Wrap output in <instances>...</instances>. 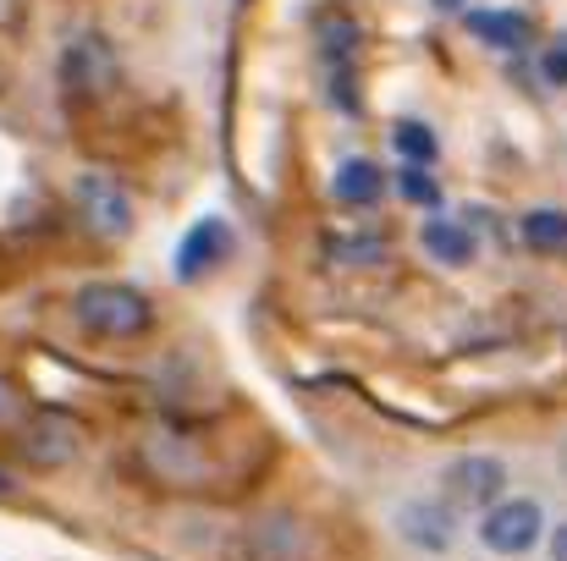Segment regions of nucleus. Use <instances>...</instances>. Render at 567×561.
I'll return each mask as SVG.
<instances>
[{
    "mask_svg": "<svg viewBox=\"0 0 567 561\" xmlns=\"http://www.w3.org/2000/svg\"><path fill=\"white\" fill-rule=\"evenodd\" d=\"M226 248H231L226 220H198L188 237L177 242V276H183V281H198L209 264H220V259H226Z\"/></svg>",
    "mask_w": 567,
    "mask_h": 561,
    "instance_id": "nucleus-9",
    "label": "nucleus"
},
{
    "mask_svg": "<svg viewBox=\"0 0 567 561\" xmlns=\"http://www.w3.org/2000/svg\"><path fill=\"white\" fill-rule=\"evenodd\" d=\"M72 314L89 336H105V342H133L155 325V303L133 287H116V281H100V287H83L72 298Z\"/></svg>",
    "mask_w": 567,
    "mask_h": 561,
    "instance_id": "nucleus-1",
    "label": "nucleus"
},
{
    "mask_svg": "<svg viewBox=\"0 0 567 561\" xmlns=\"http://www.w3.org/2000/svg\"><path fill=\"white\" fill-rule=\"evenodd\" d=\"M396 534L424 557H446L452 540H457V512L441 496H419V501L396 507Z\"/></svg>",
    "mask_w": 567,
    "mask_h": 561,
    "instance_id": "nucleus-5",
    "label": "nucleus"
},
{
    "mask_svg": "<svg viewBox=\"0 0 567 561\" xmlns=\"http://www.w3.org/2000/svg\"><path fill=\"white\" fill-rule=\"evenodd\" d=\"M502 496H507V463L491 457V451H468V457H457V463L441 468V501L452 512H463V507H480L485 512Z\"/></svg>",
    "mask_w": 567,
    "mask_h": 561,
    "instance_id": "nucleus-4",
    "label": "nucleus"
},
{
    "mask_svg": "<svg viewBox=\"0 0 567 561\" xmlns=\"http://www.w3.org/2000/svg\"><path fill=\"white\" fill-rule=\"evenodd\" d=\"M331 193H337V204H348V209H370L380 193H385V177H380L375 160H342L337 177H331Z\"/></svg>",
    "mask_w": 567,
    "mask_h": 561,
    "instance_id": "nucleus-10",
    "label": "nucleus"
},
{
    "mask_svg": "<svg viewBox=\"0 0 567 561\" xmlns=\"http://www.w3.org/2000/svg\"><path fill=\"white\" fill-rule=\"evenodd\" d=\"M396 187H402V198H408V204H441L435 177H430V172H419V166H408V172L396 177Z\"/></svg>",
    "mask_w": 567,
    "mask_h": 561,
    "instance_id": "nucleus-16",
    "label": "nucleus"
},
{
    "mask_svg": "<svg viewBox=\"0 0 567 561\" xmlns=\"http://www.w3.org/2000/svg\"><path fill=\"white\" fill-rule=\"evenodd\" d=\"M391 144H396V155H402L408 166H419V172L441 155V144H435V133H430L424 122H396V127H391Z\"/></svg>",
    "mask_w": 567,
    "mask_h": 561,
    "instance_id": "nucleus-14",
    "label": "nucleus"
},
{
    "mask_svg": "<svg viewBox=\"0 0 567 561\" xmlns=\"http://www.w3.org/2000/svg\"><path fill=\"white\" fill-rule=\"evenodd\" d=\"M518 231H524V242H529L535 253H567V215L563 209H529Z\"/></svg>",
    "mask_w": 567,
    "mask_h": 561,
    "instance_id": "nucleus-13",
    "label": "nucleus"
},
{
    "mask_svg": "<svg viewBox=\"0 0 567 561\" xmlns=\"http://www.w3.org/2000/svg\"><path fill=\"white\" fill-rule=\"evenodd\" d=\"M551 561H567V523L551 529Z\"/></svg>",
    "mask_w": 567,
    "mask_h": 561,
    "instance_id": "nucleus-19",
    "label": "nucleus"
},
{
    "mask_svg": "<svg viewBox=\"0 0 567 561\" xmlns=\"http://www.w3.org/2000/svg\"><path fill=\"white\" fill-rule=\"evenodd\" d=\"M419 242H424V253L441 259V264H468V259H474V231L457 226V220H430V226L419 231Z\"/></svg>",
    "mask_w": 567,
    "mask_h": 561,
    "instance_id": "nucleus-12",
    "label": "nucleus"
},
{
    "mask_svg": "<svg viewBox=\"0 0 567 561\" xmlns=\"http://www.w3.org/2000/svg\"><path fill=\"white\" fill-rule=\"evenodd\" d=\"M315 534L298 512H265L248 523V561H309Z\"/></svg>",
    "mask_w": 567,
    "mask_h": 561,
    "instance_id": "nucleus-6",
    "label": "nucleus"
},
{
    "mask_svg": "<svg viewBox=\"0 0 567 561\" xmlns=\"http://www.w3.org/2000/svg\"><path fill=\"white\" fill-rule=\"evenodd\" d=\"M468 33L496 44V50H524L529 44V17L524 11H468Z\"/></svg>",
    "mask_w": 567,
    "mask_h": 561,
    "instance_id": "nucleus-11",
    "label": "nucleus"
},
{
    "mask_svg": "<svg viewBox=\"0 0 567 561\" xmlns=\"http://www.w3.org/2000/svg\"><path fill=\"white\" fill-rule=\"evenodd\" d=\"M540 77H546L551 89H567V39H557V44L540 55Z\"/></svg>",
    "mask_w": 567,
    "mask_h": 561,
    "instance_id": "nucleus-17",
    "label": "nucleus"
},
{
    "mask_svg": "<svg viewBox=\"0 0 567 561\" xmlns=\"http://www.w3.org/2000/svg\"><path fill=\"white\" fill-rule=\"evenodd\" d=\"M331 259L337 264H380L385 259V237L380 231H337L331 237Z\"/></svg>",
    "mask_w": 567,
    "mask_h": 561,
    "instance_id": "nucleus-15",
    "label": "nucleus"
},
{
    "mask_svg": "<svg viewBox=\"0 0 567 561\" xmlns=\"http://www.w3.org/2000/svg\"><path fill=\"white\" fill-rule=\"evenodd\" d=\"M557 463H563V474H567V446H563V451H557Z\"/></svg>",
    "mask_w": 567,
    "mask_h": 561,
    "instance_id": "nucleus-21",
    "label": "nucleus"
},
{
    "mask_svg": "<svg viewBox=\"0 0 567 561\" xmlns=\"http://www.w3.org/2000/svg\"><path fill=\"white\" fill-rule=\"evenodd\" d=\"M78 204H83V215H89V226L100 237H127L133 231V198L116 177H100V172L78 177Z\"/></svg>",
    "mask_w": 567,
    "mask_h": 561,
    "instance_id": "nucleus-8",
    "label": "nucleus"
},
{
    "mask_svg": "<svg viewBox=\"0 0 567 561\" xmlns=\"http://www.w3.org/2000/svg\"><path fill=\"white\" fill-rule=\"evenodd\" d=\"M6 490H11V479H6V474H0V496H6Z\"/></svg>",
    "mask_w": 567,
    "mask_h": 561,
    "instance_id": "nucleus-20",
    "label": "nucleus"
},
{
    "mask_svg": "<svg viewBox=\"0 0 567 561\" xmlns=\"http://www.w3.org/2000/svg\"><path fill=\"white\" fill-rule=\"evenodd\" d=\"M540 540H546V512H540V501L502 496V501L485 507V518H480V546H485L491 557H529Z\"/></svg>",
    "mask_w": 567,
    "mask_h": 561,
    "instance_id": "nucleus-3",
    "label": "nucleus"
},
{
    "mask_svg": "<svg viewBox=\"0 0 567 561\" xmlns=\"http://www.w3.org/2000/svg\"><path fill=\"white\" fill-rule=\"evenodd\" d=\"M17 418V396H11V385L0 380V424H11Z\"/></svg>",
    "mask_w": 567,
    "mask_h": 561,
    "instance_id": "nucleus-18",
    "label": "nucleus"
},
{
    "mask_svg": "<svg viewBox=\"0 0 567 561\" xmlns=\"http://www.w3.org/2000/svg\"><path fill=\"white\" fill-rule=\"evenodd\" d=\"M78 451H83V429H78L72 418L39 413V418L22 424V457H28L33 468H66Z\"/></svg>",
    "mask_w": 567,
    "mask_h": 561,
    "instance_id": "nucleus-7",
    "label": "nucleus"
},
{
    "mask_svg": "<svg viewBox=\"0 0 567 561\" xmlns=\"http://www.w3.org/2000/svg\"><path fill=\"white\" fill-rule=\"evenodd\" d=\"M435 6H457V0H435Z\"/></svg>",
    "mask_w": 567,
    "mask_h": 561,
    "instance_id": "nucleus-22",
    "label": "nucleus"
},
{
    "mask_svg": "<svg viewBox=\"0 0 567 561\" xmlns=\"http://www.w3.org/2000/svg\"><path fill=\"white\" fill-rule=\"evenodd\" d=\"M116 77H122V61H116V44L105 33H78L61 50V89L72 100H100L116 89Z\"/></svg>",
    "mask_w": 567,
    "mask_h": 561,
    "instance_id": "nucleus-2",
    "label": "nucleus"
}]
</instances>
